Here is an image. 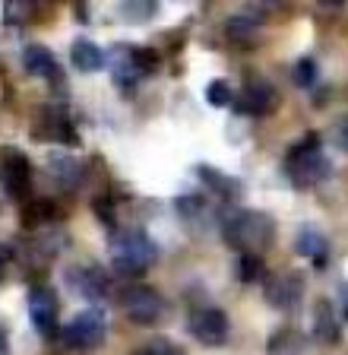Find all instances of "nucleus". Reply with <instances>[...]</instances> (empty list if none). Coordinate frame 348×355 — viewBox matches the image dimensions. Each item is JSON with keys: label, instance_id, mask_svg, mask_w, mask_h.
<instances>
[{"label": "nucleus", "instance_id": "nucleus-1", "mask_svg": "<svg viewBox=\"0 0 348 355\" xmlns=\"http://www.w3.org/2000/svg\"><path fill=\"white\" fill-rule=\"evenodd\" d=\"M222 238L241 254H253L259 257L263 251H269L275 241V222L259 209H237V213L225 216Z\"/></svg>", "mask_w": 348, "mask_h": 355}, {"label": "nucleus", "instance_id": "nucleus-2", "mask_svg": "<svg viewBox=\"0 0 348 355\" xmlns=\"http://www.w3.org/2000/svg\"><path fill=\"white\" fill-rule=\"evenodd\" d=\"M285 171H289L291 184L297 187H313L320 184L323 178H329V162H326V155L320 153V137L311 133V137H304L301 143H295L285 159Z\"/></svg>", "mask_w": 348, "mask_h": 355}, {"label": "nucleus", "instance_id": "nucleus-3", "mask_svg": "<svg viewBox=\"0 0 348 355\" xmlns=\"http://www.w3.org/2000/svg\"><path fill=\"white\" fill-rule=\"evenodd\" d=\"M111 257H114V270H118V273L140 276L156 263V244L149 241V235H143V232H136V229L118 232V235L111 238Z\"/></svg>", "mask_w": 348, "mask_h": 355}, {"label": "nucleus", "instance_id": "nucleus-4", "mask_svg": "<svg viewBox=\"0 0 348 355\" xmlns=\"http://www.w3.org/2000/svg\"><path fill=\"white\" fill-rule=\"evenodd\" d=\"M104 336H108V320L102 311H82L67 327H60V343L76 352H89V349L102 346Z\"/></svg>", "mask_w": 348, "mask_h": 355}, {"label": "nucleus", "instance_id": "nucleus-5", "mask_svg": "<svg viewBox=\"0 0 348 355\" xmlns=\"http://www.w3.org/2000/svg\"><path fill=\"white\" fill-rule=\"evenodd\" d=\"M120 308H124V314L134 324L140 327H152L162 320L165 314V302L162 295H158L152 286H143V282H136V286H127L124 292H120Z\"/></svg>", "mask_w": 348, "mask_h": 355}, {"label": "nucleus", "instance_id": "nucleus-6", "mask_svg": "<svg viewBox=\"0 0 348 355\" xmlns=\"http://www.w3.org/2000/svg\"><path fill=\"white\" fill-rule=\"evenodd\" d=\"M0 184H3V191L10 197H26V191L32 184L29 159L13 146H3V153H0Z\"/></svg>", "mask_w": 348, "mask_h": 355}, {"label": "nucleus", "instance_id": "nucleus-7", "mask_svg": "<svg viewBox=\"0 0 348 355\" xmlns=\"http://www.w3.org/2000/svg\"><path fill=\"white\" fill-rule=\"evenodd\" d=\"M57 314H60V304H57L54 288L32 286L29 288V318H32V324H35V330L42 333V336H54V333L60 330Z\"/></svg>", "mask_w": 348, "mask_h": 355}, {"label": "nucleus", "instance_id": "nucleus-8", "mask_svg": "<svg viewBox=\"0 0 348 355\" xmlns=\"http://www.w3.org/2000/svg\"><path fill=\"white\" fill-rule=\"evenodd\" d=\"M190 333L206 346H219L228 340V318L219 308H200L190 314Z\"/></svg>", "mask_w": 348, "mask_h": 355}, {"label": "nucleus", "instance_id": "nucleus-9", "mask_svg": "<svg viewBox=\"0 0 348 355\" xmlns=\"http://www.w3.org/2000/svg\"><path fill=\"white\" fill-rule=\"evenodd\" d=\"M304 292V279L297 273H279L266 282V302L279 311H291L301 302Z\"/></svg>", "mask_w": 348, "mask_h": 355}, {"label": "nucleus", "instance_id": "nucleus-10", "mask_svg": "<svg viewBox=\"0 0 348 355\" xmlns=\"http://www.w3.org/2000/svg\"><path fill=\"white\" fill-rule=\"evenodd\" d=\"M35 137L38 140H51V143H73L76 140L73 124H70V118L60 108H48L38 114Z\"/></svg>", "mask_w": 348, "mask_h": 355}, {"label": "nucleus", "instance_id": "nucleus-11", "mask_svg": "<svg viewBox=\"0 0 348 355\" xmlns=\"http://www.w3.org/2000/svg\"><path fill=\"white\" fill-rule=\"evenodd\" d=\"M275 105H279V92H275L269 83H263V80L247 83L244 92H241V111H244V114H253V118L269 114Z\"/></svg>", "mask_w": 348, "mask_h": 355}, {"label": "nucleus", "instance_id": "nucleus-12", "mask_svg": "<svg viewBox=\"0 0 348 355\" xmlns=\"http://www.w3.org/2000/svg\"><path fill=\"white\" fill-rule=\"evenodd\" d=\"M111 70H114V83L120 89H130L136 80H143V67L136 60V48L134 44H118V51L111 58Z\"/></svg>", "mask_w": 348, "mask_h": 355}, {"label": "nucleus", "instance_id": "nucleus-13", "mask_svg": "<svg viewBox=\"0 0 348 355\" xmlns=\"http://www.w3.org/2000/svg\"><path fill=\"white\" fill-rule=\"evenodd\" d=\"M70 286H76V292H82L89 302H98L108 292V276L102 273V266L86 263L76 273H70Z\"/></svg>", "mask_w": 348, "mask_h": 355}, {"label": "nucleus", "instance_id": "nucleus-14", "mask_svg": "<svg viewBox=\"0 0 348 355\" xmlns=\"http://www.w3.org/2000/svg\"><path fill=\"white\" fill-rule=\"evenodd\" d=\"M23 67L32 76H38V80H57V73H60L57 58L48 51L45 44H29L23 51Z\"/></svg>", "mask_w": 348, "mask_h": 355}, {"label": "nucleus", "instance_id": "nucleus-15", "mask_svg": "<svg viewBox=\"0 0 348 355\" xmlns=\"http://www.w3.org/2000/svg\"><path fill=\"white\" fill-rule=\"evenodd\" d=\"M295 248H297V254L307 257L313 266H323L326 260H329V244H326V238L320 235L317 229H311V225H304V229L297 232Z\"/></svg>", "mask_w": 348, "mask_h": 355}, {"label": "nucleus", "instance_id": "nucleus-16", "mask_svg": "<svg viewBox=\"0 0 348 355\" xmlns=\"http://www.w3.org/2000/svg\"><path fill=\"white\" fill-rule=\"evenodd\" d=\"M70 60H73L76 70L92 73V70H98V67L104 64V51L95 42H89V38H80V42L70 44Z\"/></svg>", "mask_w": 348, "mask_h": 355}, {"label": "nucleus", "instance_id": "nucleus-17", "mask_svg": "<svg viewBox=\"0 0 348 355\" xmlns=\"http://www.w3.org/2000/svg\"><path fill=\"white\" fill-rule=\"evenodd\" d=\"M196 175L203 178V184H206L209 191L215 193V197H222V200H235V197H241V184H237L235 178L222 175V171H215L212 165H200V168H196Z\"/></svg>", "mask_w": 348, "mask_h": 355}, {"label": "nucleus", "instance_id": "nucleus-18", "mask_svg": "<svg viewBox=\"0 0 348 355\" xmlns=\"http://www.w3.org/2000/svg\"><path fill=\"white\" fill-rule=\"evenodd\" d=\"M313 336L320 343H336L339 340V320L329 302H317L313 304Z\"/></svg>", "mask_w": 348, "mask_h": 355}, {"label": "nucleus", "instance_id": "nucleus-19", "mask_svg": "<svg viewBox=\"0 0 348 355\" xmlns=\"http://www.w3.org/2000/svg\"><path fill=\"white\" fill-rule=\"evenodd\" d=\"M54 178H57L60 187H76L82 181V165L76 162L73 155H64V159H54Z\"/></svg>", "mask_w": 348, "mask_h": 355}, {"label": "nucleus", "instance_id": "nucleus-20", "mask_svg": "<svg viewBox=\"0 0 348 355\" xmlns=\"http://www.w3.org/2000/svg\"><path fill=\"white\" fill-rule=\"evenodd\" d=\"M304 352V340L295 330H282L269 340V355H301Z\"/></svg>", "mask_w": 348, "mask_h": 355}, {"label": "nucleus", "instance_id": "nucleus-21", "mask_svg": "<svg viewBox=\"0 0 348 355\" xmlns=\"http://www.w3.org/2000/svg\"><path fill=\"white\" fill-rule=\"evenodd\" d=\"M237 273H241V282H259L263 279V257H253V254H241L237 260Z\"/></svg>", "mask_w": 348, "mask_h": 355}, {"label": "nucleus", "instance_id": "nucleus-22", "mask_svg": "<svg viewBox=\"0 0 348 355\" xmlns=\"http://www.w3.org/2000/svg\"><path fill=\"white\" fill-rule=\"evenodd\" d=\"M48 219H57V209H54L51 203H45V200H32L29 209H26V222H32V225H48Z\"/></svg>", "mask_w": 348, "mask_h": 355}, {"label": "nucleus", "instance_id": "nucleus-23", "mask_svg": "<svg viewBox=\"0 0 348 355\" xmlns=\"http://www.w3.org/2000/svg\"><path fill=\"white\" fill-rule=\"evenodd\" d=\"M206 98L212 108H228L231 105V86L225 80H212L206 86Z\"/></svg>", "mask_w": 348, "mask_h": 355}, {"label": "nucleus", "instance_id": "nucleus-24", "mask_svg": "<svg viewBox=\"0 0 348 355\" xmlns=\"http://www.w3.org/2000/svg\"><path fill=\"white\" fill-rule=\"evenodd\" d=\"M134 355H187L184 349L178 346V343H171V340H149V346H140Z\"/></svg>", "mask_w": 348, "mask_h": 355}, {"label": "nucleus", "instance_id": "nucleus-25", "mask_svg": "<svg viewBox=\"0 0 348 355\" xmlns=\"http://www.w3.org/2000/svg\"><path fill=\"white\" fill-rule=\"evenodd\" d=\"M317 80V64H313L311 58H304L295 64V83L297 86H311V83Z\"/></svg>", "mask_w": 348, "mask_h": 355}, {"label": "nucleus", "instance_id": "nucleus-26", "mask_svg": "<svg viewBox=\"0 0 348 355\" xmlns=\"http://www.w3.org/2000/svg\"><path fill=\"white\" fill-rule=\"evenodd\" d=\"M32 13V3H10L7 7V22L10 26H19V22H26V16Z\"/></svg>", "mask_w": 348, "mask_h": 355}, {"label": "nucleus", "instance_id": "nucleus-27", "mask_svg": "<svg viewBox=\"0 0 348 355\" xmlns=\"http://www.w3.org/2000/svg\"><path fill=\"white\" fill-rule=\"evenodd\" d=\"M10 260H13V251H10V248H3V244H0V279L7 276V266H10Z\"/></svg>", "mask_w": 348, "mask_h": 355}, {"label": "nucleus", "instance_id": "nucleus-28", "mask_svg": "<svg viewBox=\"0 0 348 355\" xmlns=\"http://www.w3.org/2000/svg\"><path fill=\"white\" fill-rule=\"evenodd\" d=\"M336 143H339L342 149L348 153V121H342V127H339V133H336Z\"/></svg>", "mask_w": 348, "mask_h": 355}, {"label": "nucleus", "instance_id": "nucleus-29", "mask_svg": "<svg viewBox=\"0 0 348 355\" xmlns=\"http://www.w3.org/2000/svg\"><path fill=\"white\" fill-rule=\"evenodd\" d=\"M0 355H10V340H7V330L0 327Z\"/></svg>", "mask_w": 348, "mask_h": 355}, {"label": "nucleus", "instance_id": "nucleus-30", "mask_svg": "<svg viewBox=\"0 0 348 355\" xmlns=\"http://www.w3.org/2000/svg\"><path fill=\"white\" fill-rule=\"evenodd\" d=\"M345 314H348V302H345Z\"/></svg>", "mask_w": 348, "mask_h": 355}]
</instances>
